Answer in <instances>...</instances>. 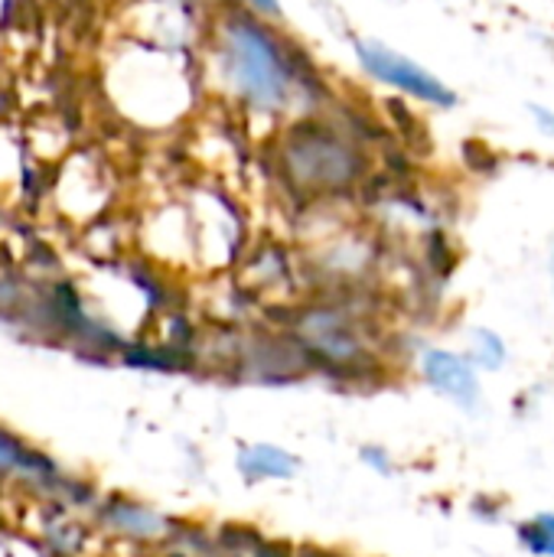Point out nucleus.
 Listing matches in <instances>:
<instances>
[{
  "instance_id": "1",
  "label": "nucleus",
  "mask_w": 554,
  "mask_h": 557,
  "mask_svg": "<svg viewBox=\"0 0 554 557\" xmlns=\"http://www.w3.org/2000/svg\"><path fill=\"white\" fill-rule=\"evenodd\" d=\"M209 78L216 91L255 121L284 127L320 114L327 82L307 49L271 20L222 3L209 26Z\"/></svg>"
},
{
  "instance_id": "2",
  "label": "nucleus",
  "mask_w": 554,
  "mask_h": 557,
  "mask_svg": "<svg viewBox=\"0 0 554 557\" xmlns=\"http://www.w3.org/2000/svg\"><path fill=\"white\" fill-rule=\"evenodd\" d=\"M271 163L281 183L304 199H343L372 176L366 140L323 114L287 121L271 137Z\"/></svg>"
},
{
  "instance_id": "3",
  "label": "nucleus",
  "mask_w": 554,
  "mask_h": 557,
  "mask_svg": "<svg viewBox=\"0 0 554 557\" xmlns=\"http://www.w3.org/2000/svg\"><path fill=\"white\" fill-rule=\"evenodd\" d=\"M353 55L356 65L366 78H372L376 85L424 104V108H438V111H451L460 104V95L428 65L415 62L411 55H405L402 49H392L382 39L372 36H356L353 39Z\"/></svg>"
},
{
  "instance_id": "4",
  "label": "nucleus",
  "mask_w": 554,
  "mask_h": 557,
  "mask_svg": "<svg viewBox=\"0 0 554 557\" xmlns=\"http://www.w3.org/2000/svg\"><path fill=\"white\" fill-rule=\"evenodd\" d=\"M294 339L300 343L307 359L327 369L356 372L369 362V343L362 336V323L356 320L353 310L340 304L304 307L294 317Z\"/></svg>"
},
{
  "instance_id": "5",
  "label": "nucleus",
  "mask_w": 554,
  "mask_h": 557,
  "mask_svg": "<svg viewBox=\"0 0 554 557\" xmlns=\"http://www.w3.org/2000/svg\"><path fill=\"white\" fill-rule=\"evenodd\" d=\"M421 375L424 382L451 398L454 405H460L464 411H473L483 398V388H480V379H477V366L470 362V356H460V352H451V349H424L421 356Z\"/></svg>"
},
{
  "instance_id": "6",
  "label": "nucleus",
  "mask_w": 554,
  "mask_h": 557,
  "mask_svg": "<svg viewBox=\"0 0 554 557\" xmlns=\"http://www.w3.org/2000/svg\"><path fill=\"white\" fill-rule=\"evenodd\" d=\"M317 268L327 271L336 281H353L372 271L376 264V251L372 242L362 238L359 232H336L327 245H320V251L313 255Z\"/></svg>"
},
{
  "instance_id": "7",
  "label": "nucleus",
  "mask_w": 554,
  "mask_h": 557,
  "mask_svg": "<svg viewBox=\"0 0 554 557\" xmlns=\"http://www.w3.org/2000/svg\"><path fill=\"white\" fill-rule=\"evenodd\" d=\"M238 473L248 483L264 480H291L297 473V457L278 444H248L238 450Z\"/></svg>"
},
{
  "instance_id": "8",
  "label": "nucleus",
  "mask_w": 554,
  "mask_h": 557,
  "mask_svg": "<svg viewBox=\"0 0 554 557\" xmlns=\"http://www.w3.org/2000/svg\"><path fill=\"white\" fill-rule=\"evenodd\" d=\"M108 519L127 539H157V535L167 532V519L163 516H157L147 506H134V503H114L108 509Z\"/></svg>"
},
{
  "instance_id": "9",
  "label": "nucleus",
  "mask_w": 554,
  "mask_h": 557,
  "mask_svg": "<svg viewBox=\"0 0 554 557\" xmlns=\"http://www.w3.org/2000/svg\"><path fill=\"white\" fill-rule=\"evenodd\" d=\"M46 470H52V463L42 454L29 450L13 434L0 431V473H46Z\"/></svg>"
},
{
  "instance_id": "10",
  "label": "nucleus",
  "mask_w": 554,
  "mask_h": 557,
  "mask_svg": "<svg viewBox=\"0 0 554 557\" xmlns=\"http://www.w3.org/2000/svg\"><path fill=\"white\" fill-rule=\"evenodd\" d=\"M509 352H506V343L500 333L487 330V326H477L470 330V362L477 369H487V372H500L506 366Z\"/></svg>"
},
{
  "instance_id": "11",
  "label": "nucleus",
  "mask_w": 554,
  "mask_h": 557,
  "mask_svg": "<svg viewBox=\"0 0 554 557\" xmlns=\"http://www.w3.org/2000/svg\"><path fill=\"white\" fill-rule=\"evenodd\" d=\"M519 542L529 555L554 557V512H539L519 525Z\"/></svg>"
},
{
  "instance_id": "12",
  "label": "nucleus",
  "mask_w": 554,
  "mask_h": 557,
  "mask_svg": "<svg viewBox=\"0 0 554 557\" xmlns=\"http://www.w3.org/2000/svg\"><path fill=\"white\" fill-rule=\"evenodd\" d=\"M225 3H235V7H242V10H248V13L261 16V20L284 23V7H281V0H225Z\"/></svg>"
},
{
  "instance_id": "13",
  "label": "nucleus",
  "mask_w": 554,
  "mask_h": 557,
  "mask_svg": "<svg viewBox=\"0 0 554 557\" xmlns=\"http://www.w3.org/2000/svg\"><path fill=\"white\" fill-rule=\"evenodd\" d=\"M529 114H532V121H535V127H539L542 134L554 137V111L549 108V104H539V101H532V104H529Z\"/></svg>"
},
{
  "instance_id": "14",
  "label": "nucleus",
  "mask_w": 554,
  "mask_h": 557,
  "mask_svg": "<svg viewBox=\"0 0 554 557\" xmlns=\"http://www.w3.org/2000/svg\"><path fill=\"white\" fill-rule=\"evenodd\" d=\"M362 460L369 467H376L379 473H392V460H389V454L382 447H362Z\"/></svg>"
},
{
  "instance_id": "15",
  "label": "nucleus",
  "mask_w": 554,
  "mask_h": 557,
  "mask_svg": "<svg viewBox=\"0 0 554 557\" xmlns=\"http://www.w3.org/2000/svg\"><path fill=\"white\" fill-rule=\"evenodd\" d=\"M176 3H186V7H196L199 0H176Z\"/></svg>"
},
{
  "instance_id": "16",
  "label": "nucleus",
  "mask_w": 554,
  "mask_h": 557,
  "mask_svg": "<svg viewBox=\"0 0 554 557\" xmlns=\"http://www.w3.org/2000/svg\"><path fill=\"white\" fill-rule=\"evenodd\" d=\"M549 271H552V287H554V251H552V264H549Z\"/></svg>"
}]
</instances>
